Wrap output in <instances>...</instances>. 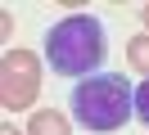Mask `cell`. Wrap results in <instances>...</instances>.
I'll return each instance as SVG.
<instances>
[{"label":"cell","mask_w":149,"mask_h":135,"mask_svg":"<svg viewBox=\"0 0 149 135\" xmlns=\"http://www.w3.org/2000/svg\"><path fill=\"white\" fill-rule=\"evenodd\" d=\"M72 117L86 131H122V126L136 117V90L127 86V77L118 72H95L81 77V86L72 90Z\"/></svg>","instance_id":"1"},{"label":"cell","mask_w":149,"mask_h":135,"mask_svg":"<svg viewBox=\"0 0 149 135\" xmlns=\"http://www.w3.org/2000/svg\"><path fill=\"white\" fill-rule=\"evenodd\" d=\"M45 59L59 77H95L104 63V27L91 14H72L50 27L45 36Z\"/></svg>","instance_id":"2"},{"label":"cell","mask_w":149,"mask_h":135,"mask_svg":"<svg viewBox=\"0 0 149 135\" xmlns=\"http://www.w3.org/2000/svg\"><path fill=\"white\" fill-rule=\"evenodd\" d=\"M41 95V59L32 50H5L0 59V104L5 113H23Z\"/></svg>","instance_id":"3"},{"label":"cell","mask_w":149,"mask_h":135,"mask_svg":"<svg viewBox=\"0 0 149 135\" xmlns=\"http://www.w3.org/2000/svg\"><path fill=\"white\" fill-rule=\"evenodd\" d=\"M68 131H72V126H68V117L59 113V108H41L27 122V135H68Z\"/></svg>","instance_id":"4"},{"label":"cell","mask_w":149,"mask_h":135,"mask_svg":"<svg viewBox=\"0 0 149 135\" xmlns=\"http://www.w3.org/2000/svg\"><path fill=\"white\" fill-rule=\"evenodd\" d=\"M127 63L136 72H145L149 77V32H140V36H131L127 41Z\"/></svg>","instance_id":"5"},{"label":"cell","mask_w":149,"mask_h":135,"mask_svg":"<svg viewBox=\"0 0 149 135\" xmlns=\"http://www.w3.org/2000/svg\"><path fill=\"white\" fill-rule=\"evenodd\" d=\"M136 117L149 126V77L140 81V90H136Z\"/></svg>","instance_id":"6"},{"label":"cell","mask_w":149,"mask_h":135,"mask_svg":"<svg viewBox=\"0 0 149 135\" xmlns=\"http://www.w3.org/2000/svg\"><path fill=\"white\" fill-rule=\"evenodd\" d=\"M0 135H23V131H18V126H5V131H0Z\"/></svg>","instance_id":"7"},{"label":"cell","mask_w":149,"mask_h":135,"mask_svg":"<svg viewBox=\"0 0 149 135\" xmlns=\"http://www.w3.org/2000/svg\"><path fill=\"white\" fill-rule=\"evenodd\" d=\"M140 18H145V27H149V5H145V9H140Z\"/></svg>","instance_id":"8"}]
</instances>
